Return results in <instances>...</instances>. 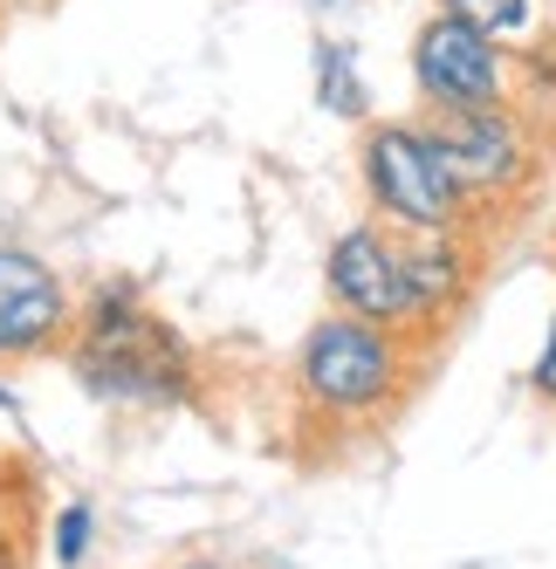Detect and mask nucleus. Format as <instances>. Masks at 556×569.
Returning <instances> with one entry per match:
<instances>
[{
	"label": "nucleus",
	"mask_w": 556,
	"mask_h": 569,
	"mask_svg": "<svg viewBox=\"0 0 556 569\" xmlns=\"http://www.w3.org/2000/svg\"><path fill=\"white\" fill-rule=\"evenodd\" d=\"M69 371L90 398L131 405V412H166L186 405L200 385L192 343L158 316L131 281H103L69 322Z\"/></svg>",
	"instance_id": "1"
},
{
	"label": "nucleus",
	"mask_w": 556,
	"mask_h": 569,
	"mask_svg": "<svg viewBox=\"0 0 556 569\" xmlns=\"http://www.w3.org/2000/svg\"><path fill=\"white\" fill-rule=\"evenodd\" d=\"M316 97H324L330 117H365L371 110V90H365V76H357L344 42H316Z\"/></svg>",
	"instance_id": "8"
},
{
	"label": "nucleus",
	"mask_w": 556,
	"mask_h": 569,
	"mask_svg": "<svg viewBox=\"0 0 556 569\" xmlns=\"http://www.w3.org/2000/svg\"><path fill=\"white\" fill-rule=\"evenodd\" d=\"M324 289L344 316H365L385 322V330H406L413 322V289H406V248H399V227L385 220H357L330 240L324 254Z\"/></svg>",
	"instance_id": "5"
},
{
	"label": "nucleus",
	"mask_w": 556,
	"mask_h": 569,
	"mask_svg": "<svg viewBox=\"0 0 556 569\" xmlns=\"http://www.w3.org/2000/svg\"><path fill=\"white\" fill-rule=\"evenodd\" d=\"M90 536H97L90 501H69V508L56 515V562H62V569H76V562L90 556Z\"/></svg>",
	"instance_id": "10"
},
{
	"label": "nucleus",
	"mask_w": 556,
	"mask_h": 569,
	"mask_svg": "<svg viewBox=\"0 0 556 569\" xmlns=\"http://www.w3.org/2000/svg\"><path fill=\"white\" fill-rule=\"evenodd\" d=\"M529 391H536L543 405H556V322H549V343H543V357L529 363Z\"/></svg>",
	"instance_id": "11"
},
{
	"label": "nucleus",
	"mask_w": 556,
	"mask_h": 569,
	"mask_svg": "<svg viewBox=\"0 0 556 569\" xmlns=\"http://www.w3.org/2000/svg\"><path fill=\"white\" fill-rule=\"evenodd\" d=\"M357 166H365V192H371L385 227L433 233V227L467 220V192H460V179H454V166H447V151H440L426 117H378V124H365Z\"/></svg>",
	"instance_id": "2"
},
{
	"label": "nucleus",
	"mask_w": 556,
	"mask_h": 569,
	"mask_svg": "<svg viewBox=\"0 0 556 569\" xmlns=\"http://www.w3.org/2000/svg\"><path fill=\"white\" fill-rule=\"evenodd\" d=\"M296 391L316 412L337 419H378L391 412V398L406 391V343L399 330L365 316H324L296 350Z\"/></svg>",
	"instance_id": "3"
},
{
	"label": "nucleus",
	"mask_w": 556,
	"mask_h": 569,
	"mask_svg": "<svg viewBox=\"0 0 556 569\" xmlns=\"http://www.w3.org/2000/svg\"><path fill=\"white\" fill-rule=\"evenodd\" d=\"M426 124L447 151L467 207L474 199H502V192H515L529 179V138L508 117V103L502 110H447V117H426Z\"/></svg>",
	"instance_id": "7"
},
{
	"label": "nucleus",
	"mask_w": 556,
	"mask_h": 569,
	"mask_svg": "<svg viewBox=\"0 0 556 569\" xmlns=\"http://www.w3.org/2000/svg\"><path fill=\"white\" fill-rule=\"evenodd\" d=\"M0 569H21V536H8V528H0Z\"/></svg>",
	"instance_id": "12"
},
{
	"label": "nucleus",
	"mask_w": 556,
	"mask_h": 569,
	"mask_svg": "<svg viewBox=\"0 0 556 569\" xmlns=\"http://www.w3.org/2000/svg\"><path fill=\"white\" fill-rule=\"evenodd\" d=\"M413 83L426 117H447V110H502L508 103V49L495 34L467 28L460 14L433 8L413 28Z\"/></svg>",
	"instance_id": "4"
},
{
	"label": "nucleus",
	"mask_w": 556,
	"mask_h": 569,
	"mask_svg": "<svg viewBox=\"0 0 556 569\" xmlns=\"http://www.w3.org/2000/svg\"><path fill=\"white\" fill-rule=\"evenodd\" d=\"M0 8H8V0H0Z\"/></svg>",
	"instance_id": "14"
},
{
	"label": "nucleus",
	"mask_w": 556,
	"mask_h": 569,
	"mask_svg": "<svg viewBox=\"0 0 556 569\" xmlns=\"http://www.w3.org/2000/svg\"><path fill=\"white\" fill-rule=\"evenodd\" d=\"M179 569H227V562H207V556H200V562H179Z\"/></svg>",
	"instance_id": "13"
},
{
	"label": "nucleus",
	"mask_w": 556,
	"mask_h": 569,
	"mask_svg": "<svg viewBox=\"0 0 556 569\" xmlns=\"http://www.w3.org/2000/svg\"><path fill=\"white\" fill-rule=\"evenodd\" d=\"M447 14H460L467 28L495 34V42H515V34H529L536 21V0H440Z\"/></svg>",
	"instance_id": "9"
},
{
	"label": "nucleus",
	"mask_w": 556,
	"mask_h": 569,
	"mask_svg": "<svg viewBox=\"0 0 556 569\" xmlns=\"http://www.w3.org/2000/svg\"><path fill=\"white\" fill-rule=\"evenodd\" d=\"M76 302L34 248H0V363H28L69 343Z\"/></svg>",
	"instance_id": "6"
}]
</instances>
